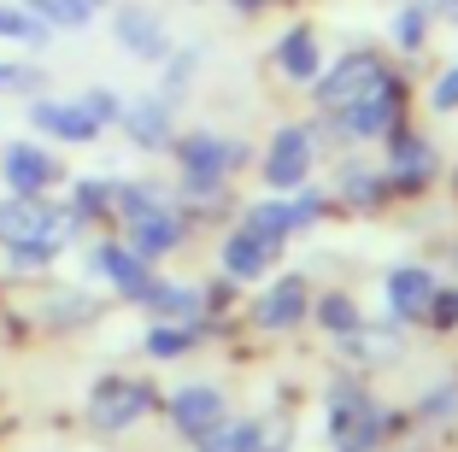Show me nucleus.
Returning <instances> with one entry per match:
<instances>
[{"instance_id": "nucleus-6", "label": "nucleus", "mask_w": 458, "mask_h": 452, "mask_svg": "<svg viewBox=\"0 0 458 452\" xmlns=\"http://www.w3.org/2000/svg\"><path fill=\"white\" fill-rule=\"evenodd\" d=\"M118 124L141 153H171V141H176V107L165 94H135V100H123Z\"/></svg>"}, {"instance_id": "nucleus-2", "label": "nucleus", "mask_w": 458, "mask_h": 452, "mask_svg": "<svg viewBox=\"0 0 458 452\" xmlns=\"http://www.w3.org/2000/svg\"><path fill=\"white\" fill-rule=\"evenodd\" d=\"M176 153V194L189 200H224L229 194V176H235V165L247 159V141H235V135L224 130H189L171 141Z\"/></svg>"}, {"instance_id": "nucleus-17", "label": "nucleus", "mask_w": 458, "mask_h": 452, "mask_svg": "<svg viewBox=\"0 0 458 452\" xmlns=\"http://www.w3.org/2000/svg\"><path fill=\"white\" fill-rule=\"evenodd\" d=\"M270 259H276V253H270V247L253 235V229H242V224H235L224 241H217V265H224L235 282H259V277L270 270Z\"/></svg>"}, {"instance_id": "nucleus-19", "label": "nucleus", "mask_w": 458, "mask_h": 452, "mask_svg": "<svg viewBox=\"0 0 458 452\" xmlns=\"http://www.w3.org/2000/svg\"><path fill=\"white\" fill-rule=\"evenodd\" d=\"M242 229H253L270 253H283L288 235H294V206H288L283 194H265V200H253V206L242 212Z\"/></svg>"}, {"instance_id": "nucleus-12", "label": "nucleus", "mask_w": 458, "mask_h": 452, "mask_svg": "<svg viewBox=\"0 0 458 452\" xmlns=\"http://www.w3.org/2000/svg\"><path fill=\"white\" fill-rule=\"evenodd\" d=\"M112 41L130 59H171V30L153 6H118L112 13Z\"/></svg>"}, {"instance_id": "nucleus-4", "label": "nucleus", "mask_w": 458, "mask_h": 452, "mask_svg": "<svg viewBox=\"0 0 458 452\" xmlns=\"http://www.w3.org/2000/svg\"><path fill=\"white\" fill-rule=\"evenodd\" d=\"M318 171V130L311 124H283L265 147V194H294Z\"/></svg>"}, {"instance_id": "nucleus-33", "label": "nucleus", "mask_w": 458, "mask_h": 452, "mask_svg": "<svg viewBox=\"0 0 458 452\" xmlns=\"http://www.w3.org/2000/svg\"><path fill=\"white\" fill-rule=\"evenodd\" d=\"M47 311H59V318L54 323H95V300H89V294H54V306H47Z\"/></svg>"}, {"instance_id": "nucleus-40", "label": "nucleus", "mask_w": 458, "mask_h": 452, "mask_svg": "<svg viewBox=\"0 0 458 452\" xmlns=\"http://www.w3.org/2000/svg\"><path fill=\"white\" fill-rule=\"evenodd\" d=\"M89 6H112V0H89Z\"/></svg>"}, {"instance_id": "nucleus-10", "label": "nucleus", "mask_w": 458, "mask_h": 452, "mask_svg": "<svg viewBox=\"0 0 458 452\" xmlns=\"http://www.w3.org/2000/svg\"><path fill=\"white\" fill-rule=\"evenodd\" d=\"M394 112H400V89H394V77H382L370 94H359V100L341 107L335 130L347 135V141H377V135L394 130Z\"/></svg>"}, {"instance_id": "nucleus-39", "label": "nucleus", "mask_w": 458, "mask_h": 452, "mask_svg": "<svg viewBox=\"0 0 458 452\" xmlns=\"http://www.w3.org/2000/svg\"><path fill=\"white\" fill-rule=\"evenodd\" d=\"M229 6H235V13H265L270 0H229Z\"/></svg>"}, {"instance_id": "nucleus-25", "label": "nucleus", "mask_w": 458, "mask_h": 452, "mask_svg": "<svg viewBox=\"0 0 458 452\" xmlns=\"http://www.w3.org/2000/svg\"><path fill=\"white\" fill-rule=\"evenodd\" d=\"M59 247H65V241L59 235H36V241H13V247H6V265L18 270V277H36V270H47L59 259Z\"/></svg>"}, {"instance_id": "nucleus-30", "label": "nucleus", "mask_w": 458, "mask_h": 452, "mask_svg": "<svg viewBox=\"0 0 458 452\" xmlns=\"http://www.w3.org/2000/svg\"><path fill=\"white\" fill-rule=\"evenodd\" d=\"M423 41H429V13H423V6L394 13V47H400V54H418Z\"/></svg>"}, {"instance_id": "nucleus-22", "label": "nucleus", "mask_w": 458, "mask_h": 452, "mask_svg": "<svg viewBox=\"0 0 458 452\" xmlns=\"http://www.w3.org/2000/svg\"><path fill=\"white\" fill-rule=\"evenodd\" d=\"M388 141H394V176H400V183H411V188H418L423 176L435 171V147L423 141V135L400 130V124H394V130H388Z\"/></svg>"}, {"instance_id": "nucleus-36", "label": "nucleus", "mask_w": 458, "mask_h": 452, "mask_svg": "<svg viewBox=\"0 0 458 452\" xmlns=\"http://www.w3.org/2000/svg\"><path fill=\"white\" fill-rule=\"evenodd\" d=\"M77 100H82V107H89V112H95L100 124H106V118H118V100H112L106 89H89V94H77Z\"/></svg>"}, {"instance_id": "nucleus-35", "label": "nucleus", "mask_w": 458, "mask_h": 452, "mask_svg": "<svg viewBox=\"0 0 458 452\" xmlns=\"http://www.w3.org/2000/svg\"><path fill=\"white\" fill-rule=\"evenodd\" d=\"M429 107H435V112H458V65H446L441 77H435V89H429Z\"/></svg>"}, {"instance_id": "nucleus-5", "label": "nucleus", "mask_w": 458, "mask_h": 452, "mask_svg": "<svg viewBox=\"0 0 458 452\" xmlns=\"http://www.w3.org/2000/svg\"><path fill=\"white\" fill-rule=\"evenodd\" d=\"M153 405L148 382H130V376H100L95 388H89V423L100 429V435H118V429L141 423Z\"/></svg>"}, {"instance_id": "nucleus-21", "label": "nucleus", "mask_w": 458, "mask_h": 452, "mask_svg": "<svg viewBox=\"0 0 458 452\" xmlns=\"http://www.w3.org/2000/svg\"><path fill=\"white\" fill-rule=\"evenodd\" d=\"M341 346H347L359 364H394V359H400V323H394V318L388 323H370V318H364L352 335H341Z\"/></svg>"}, {"instance_id": "nucleus-9", "label": "nucleus", "mask_w": 458, "mask_h": 452, "mask_svg": "<svg viewBox=\"0 0 458 452\" xmlns=\"http://www.w3.org/2000/svg\"><path fill=\"white\" fill-rule=\"evenodd\" d=\"M165 417H171L176 435L200 440V435H212V429L229 417V399H224V388H212V382H182L171 394V405H165Z\"/></svg>"}, {"instance_id": "nucleus-37", "label": "nucleus", "mask_w": 458, "mask_h": 452, "mask_svg": "<svg viewBox=\"0 0 458 452\" xmlns=\"http://www.w3.org/2000/svg\"><path fill=\"white\" fill-rule=\"evenodd\" d=\"M435 323H441V329H453V323H458V294H435Z\"/></svg>"}, {"instance_id": "nucleus-11", "label": "nucleus", "mask_w": 458, "mask_h": 452, "mask_svg": "<svg viewBox=\"0 0 458 452\" xmlns=\"http://www.w3.org/2000/svg\"><path fill=\"white\" fill-rule=\"evenodd\" d=\"M95 270L123 294V300H135V306H141V300L153 294V282H159V277H153V259L135 253L130 241H100V247H95Z\"/></svg>"}, {"instance_id": "nucleus-27", "label": "nucleus", "mask_w": 458, "mask_h": 452, "mask_svg": "<svg viewBox=\"0 0 458 452\" xmlns=\"http://www.w3.org/2000/svg\"><path fill=\"white\" fill-rule=\"evenodd\" d=\"M359 323H364V311L352 306L347 294H318V329H329L341 341V335H352Z\"/></svg>"}, {"instance_id": "nucleus-26", "label": "nucleus", "mask_w": 458, "mask_h": 452, "mask_svg": "<svg viewBox=\"0 0 458 452\" xmlns=\"http://www.w3.org/2000/svg\"><path fill=\"white\" fill-rule=\"evenodd\" d=\"M24 13H36L41 24H54V30H82L89 18H95V6L89 0H18Z\"/></svg>"}, {"instance_id": "nucleus-34", "label": "nucleus", "mask_w": 458, "mask_h": 452, "mask_svg": "<svg viewBox=\"0 0 458 452\" xmlns=\"http://www.w3.org/2000/svg\"><path fill=\"white\" fill-rule=\"evenodd\" d=\"M41 82L36 65H13V59H0V94H30Z\"/></svg>"}, {"instance_id": "nucleus-20", "label": "nucleus", "mask_w": 458, "mask_h": 452, "mask_svg": "<svg viewBox=\"0 0 458 452\" xmlns=\"http://www.w3.org/2000/svg\"><path fill=\"white\" fill-rule=\"evenodd\" d=\"M141 306H148L153 318H165V323H200L206 318V294L194 288V282H153V294L141 300Z\"/></svg>"}, {"instance_id": "nucleus-15", "label": "nucleus", "mask_w": 458, "mask_h": 452, "mask_svg": "<svg viewBox=\"0 0 458 452\" xmlns=\"http://www.w3.org/2000/svg\"><path fill=\"white\" fill-rule=\"evenodd\" d=\"M306 318H311L306 277H276L265 294H259V306H253V323H259V329H270V335L294 329V323H306Z\"/></svg>"}, {"instance_id": "nucleus-3", "label": "nucleus", "mask_w": 458, "mask_h": 452, "mask_svg": "<svg viewBox=\"0 0 458 452\" xmlns=\"http://www.w3.org/2000/svg\"><path fill=\"white\" fill-rule=\"evenodd\" d=\"M329 440H335V452H377L382 440V405L352 376L329 382Z\"/></svg>"}, {"instance_id": "nucleus-32", "label": "nucleus", "mask_w": 458, "mask_h": 452, "mask_svg": "<svg viewBox=\"0 0 458 452\" xmlns=\"http://www.w3.org/2000/svg\"><path fill=\"white\" fill-rule=\"evenodd\" d=\"M418 417H423V423H446V417H458V376H446L441 388H429V394H423Z\"/></svg>"}, {"instance_id": "nucleus-23", "label": "nucleus", "mask_w": 458, "mask_h": 452, "mask_svg": "<svg viewBox=\"0 0 458 452\" xmlns=\"http://www.w3.org/2000/svg\"><path fill=\"white\" fill-rule=\"evenodd\" d=\"M259 440H265L259 423H247V417H224L212 435H200V452H259Z\"/></svg>"}, {"instance_id": "nucleus-24", "label": "nucleus", "mask_w": 458, "mask_h": 452, "mask_svg": "<svg viewBox=\"0 0 458 452\" xmlns=\"http://www.w3.org/2000/svg\"><path fill=\"white\" fill-rule=\"evenodd\" d=\"M59 30L41 24L36 13H24V6H0V41H24V47H47Z\"/></svg>"}, {"instance_id": "nucleus-14", "label": "nucleus", "mask_w": 458, "mask_h": 452, "mask_svg": "<svg viewBox=\"0 0 458 452\" xmlns=\"http://www.w3.org/2000/svg\"><path fill=\"white\" fill-rule=\"evenodd\" d=\"M382 77H388V71H382V65H377L370 54H347V59H341L335 71H329V77H318V82H311V94H318V107L341 112L347 100H359V94H370V89H377Z\"/></svg>"}, {"instance_id": "nucleus-13", "label": "nucleus", "mask_w": 458, "mask_h": 452, "mask_svg": "<svg viewBox=\"0 0 458 452\" xmlns=\"http://www.w3.org/2000/svg\"><path fill=\"white\" fill-rule=\"evenodd\" d=\"M30 130H41V135H54V141H95L100 135V118L82 100H54V94H36L30 100Z\"/></svg>"}, {"instance_id": "nucleus-1", "label": "nucleus", "mask_w": 458, "mask_h": 452, "mask_svg": "<svg viewBox=\"0 0 458 452\" xmlns=\"http://www.w3.org/2000/svg\"><path fill=\"white\" fill-rule=\"evenodd\" d=\"M112 206H118L123 229H130V247L148 259H165L182 247V212H176V200L165 183H118V194H112Z\"/></svg>"}, {"instance_id": "nucleus-7", "label": "nucleus", "mask_w": 458, "mask_h": 452, "mask_svg": "<svg viewBox=\"0 0 458 452\" xmlns=\"http://www.w3.org/2000/svg\"><path fill=\"white\" fill-rule=\"evenodd\" d=\"M0 183H6V194L41 200L59 183V159L47 153V147H36V141H6L0 147Z\"/></svg>"}, {"instance_id": "nucleus-8", "label": "nucleus", "mask_w": 458, "mask_h": 452, "mask_svg": "<svg viewBox=\"0 0 458 452\" xmlns=\"http://www.w3.org/2000/svg\"><path fill=\"white\" fill-rule=\"evenodd\" d=\"M36 235H59V241H71L77 235V212H47L41 200H30V194H6L0 200V241L13 247V241H36Z\"/></svg>"}, {"instance_id": "nucleus-28", "label": "nucleus", "mask_w": 458, "mask_h": 452, "mask_svg": "<svg viewBox=\"0 0 458 452\" xmlns=\"http://www.w3.org/2000/svg\"><path fill=\"white\" fill-rule=\"evenodd\" d=\"M112 194H118V183H100V176L77 183V188H71V212H77V224H95V217H106Z\"/></svg>"}, {"instance_id": "nucleus-31", "label": "nucleus", "mask_w": 458, "mask_h": 452, "mask_svg": "<svg viewBox=\"0 0 458 452\" xmlns=\"http://www.w3.org/2000/svg\"><path fill=\"white\" fill-rule=\"evenodd\" d=\"M341 194H347L352 206H377V200H382V171L347 165V171H341Z\"/></svg>"}, {"instance_id": "nucleus-16", "label": "nucleus", "mask_w": 458, "mask_h": 452, "mask_svg": "<svg viewBox=\"0 0 458 452\" xmlns=\"http://www.w3.org/2000/svg\"><path fill=\"white\" fill-rule=\"evenodd\" d=\"M435 294H441V282H435L429 265H394V270H388V311H394V323L429 318Z\"/></svg>"}, {"instance_id": "nucleus-18", "label": "nucleus", "mask_w": 458, "mask_h": 452, "mask_svg": "<svg viewBox=\"0 0 458 452\" xmlns=\"http://www.w3.org/2000/svg\"><path fill=\"white\" fill-rule=\"evenodd\" d=\"M270 59H276V71H283L288 82H306V89L318 82V71H324V47H318V36H311L306 24L288 30V36L276 41V54H270Z\"/></svg>"}, {"instance_id": "nucleus-29", "label": "nucleus", "mask_w": 458, "mask_h": 452, "mask_svg": "<svg viewBox=\"0 0 458 452\" xmlns=\"http://www.w3.org/2000/svg\"><path fill=\"white\" fill-rule=\"evenodd\" d=\"M189 346H194V323H159V329H148L153 359H182Z\"/></svg>"}, {"instance_id": "nucleus-38", "label": "nucleus", "mask_w": 458, "mask_h": 452, "mask_svg": "<svg viewBox=\"0 0 458 452\" xmlns=\"http://www.w3.org/2000/svg\"><path fill=\"white\" fill-rule=\"evenodd\" d=\"M423 13H435V18H446V24H458V0H418Z\"/></svg>"}]
</instances>
